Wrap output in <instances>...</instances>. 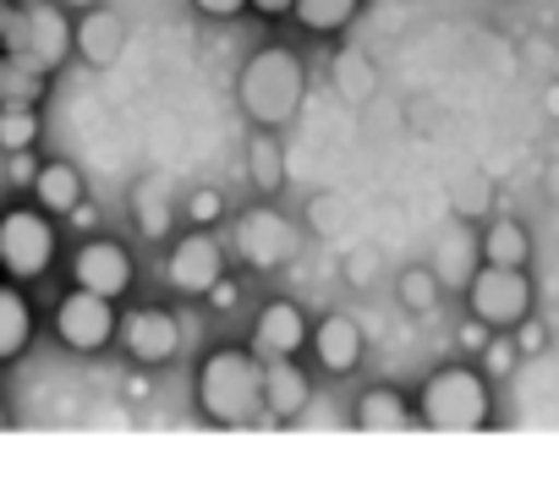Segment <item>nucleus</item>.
Instances as JSON below:
<instances>
[{"label":"nucleus","instance_id":"1","mask_svg":"<svg viewBox=\"0 0 559 493\" xmlns=\"http://www.w3.org/2000/svg\"><path fill=\"white\" fill-rule=\"evenodd\" d=\"M198 411L219 428L263 422V357L258 351H214L198 368Z\"/></svg>","mask_w":559,"mask_h":493},{"label":"nucleus","instance_id":"2","mask_svg":"<svg viewBox=\"0 0 559 493\" xmlns=\"http://www.w3.org/2000/svg\"><path fill=\"white\" fill-rule=\"evenodd\" d=\"M488 384L472 368H439L417 395V422L433 433H477L488 428Z\"/></svg>","mask_w":559,"mask_h":493},{"label":"nucleus","instance_id":"3","mask_svg":"<svg viewBox=\"0 0 559 493\" xmlns=\"http://www.w3.org/2000/svg\"><path fill=\"white\" fill-rule=\"evenodd\" d=\"M302 67L292 61V50H258L241 72V110L252 116V127H280L292 121L302 105Z\"/></svg>","mask_w":559,"mask_h":493},{"label":"nucleus","instance_id":"4","mask_svg":"<svg viewBox=\"0 0 559 493\" xmlns=\"http://www.w3.org/2000/svg\"><path fill=\"white\" fill-rule=\"evenodd\" d=\"M466 308L472 318H483L488 329H515L532 313V280L526 269H504V264H483L466 286Z\"/></svg>","mask_w":559,"mask_h":493},{"label":"nucleus","instance_id":"5","mask_svg":"<svg viewBox=\"0 0 559 493\" xmlns=\"http://www.w3.org/2000/svg\"><path fill=\"white\" fill-rule=\"evenodd\" d=\"M56 264V230L39 208H12L0 219V269L12 280H39Z\"/></svg>","mask_w":559,"mask_h":493},{"label":"nucleus","instance_id":"6","mask_svg":"<svg viewBox=\"0 0 559 493\" xmlns=\"http://www.w3.org/2000/svg\"><path fill=\"white\" fill-rule=\"evenodd\" d=\"M236 246H241V264L269 275V269H286L297 258V225L280 214V208H247L236 219Z\"/></svg>","mask_w":559,"mask_h":493},{"label":"nucleus","instance_id":"7","mask_svg":"<svg viewBox=\"0 0 559 493\" xmlns=\"http://www.w3.org/2000/svg\"><path fill=\"white\" fill-rule=\"evenodd\" d=\"M56 335H61V346H72V351H105L110 335H121V324H116V302L99 297V291H83V286H78V291L56 308Z\"/></svg>","mask_w":559,"mask_h":493},{"label":"nucleus","instance_id":"8","mask_svg":"<svg viewBox=\"0 0 559 493\" xmlns=\"http://www.w3.org/2000/svg\"><path fill=\"white\" fill-rule=\"evenodd\" d=\"M132 253L121 241H110V236H94V241H83L78 246V258H72V280L83 286V291H99V297H127L132 291Z\"/></svg>","mask_w":559,"mask_h":493},{"label":"nucleus","instance_id":"9","mask_svg":"<svg viewBox=\"0 0 559 493\" xmlns=\"http://www.w3.org/2000/svg\"><path fill=\"white\" fill-rule=\"evenodd\" d=\"M165 275H170V286H176L181 297H209V291H214V280L225 275V253H219V241H214L209 230L181 236V241L170 246Z\"/></svg>","mask_w":559,"mask_h":493},{"label":"nucleus","instance_id":"10","mask_svg":"<svg viewBox=\"0 0 559 493\" xmlns=\"http://www.w3.org/2000/svg\"><path fill=\"white\" fill-rule=\"evenodd\" d=\"M308 400H313V389H308V373L297 368V357H269L263 362V422L269 428L302 417Z\"/></svg>","mask_w":559,"mask_h":493},{"label":"nucleus","instance_id":"11","mask_svg":"<svg viewBox=\"0 0 559 493\" xmlns=\"http://www.w3.org/2000/svg\"><path fill=\"white\" fill-rule=\"evenodd\" d=\"M121 340H127V351L138 357V362H170L176 351H181V324L165 313V308H138V313H127V324H121Z\"/></svg>","mask_w":559,"mask_h":493},{"label":"nucleus","instance_id":"12","mask_svg":"<svg viewBox=\"0 0 559 493\" xmlns=\"http://www.w3.org/2000/svg\"><path fill=\"white\" fill-rule=\"evenodd\" d=\"M302 340H313V335H308V318H302L297 302H269V308L258 313L252 351H258L263 362H269V357H297Z\"/></svg>","mask_w":559,"mask_h":493},{"label":"nucleus","instance_id":"13","mask_svg":"<svg viewBox=\"0 0 559 493\" xmlns=\"http://www.w3.org/2000/svg\"><path fill=\"white\" fill-rule=\"evenodd\" d=\"M23 17H28V50L56 72L72 50H78V28L61 17V7H56V0H28V7H23Z\"/></svg>","mask_w":559,"mask_h":493},{"label":"nucleus","instance_id":"14","mask_svg":"<svg viewBox=\"0 0 559 493\" xmlns=\"http://www.w3.org/2000/svg\"><path fill=\"white\" fill-rule=\"evenodd\" d=\"M50 88V67L34 50H0V105H39Z\"/></svg>","mask_w":559,"mask_h":493},{"label":"nucleus","instance_id":"15","mask_svg":"<svg viewBox=\"0 0 559 493\" xmlns=\"http://www.w3.org/2000/svg\"><path fill=\"white\" fill-rule=\"evenodd\" d=\"M313 351L330 373H352L362 362V324L346 318V313H330L319 329H313Z\"/></svg>","mask_w":559,"mask_h":493},{"label":"nucleus","instance_id":"16","mask_svg":"<svg viewBox=\"0 0 559 493\" xmlns=\"http://www.w3.org/2000/svg\"><path fill=\"white\" fill-rule=\"evenodd\" d=\"M121 45H127L121 17H116V12L88 7V12H83V23H78V50H83V61H88V67H116Z\"/></svg>","mask_w":559,"mask_h":493},{"label":"nucleus","instance_id":"17","mask_svg":"<svg viewBox=\"0 0 559 493\" xmlns=\"http://www.w3.org/2000/svg\"><path fill=\"white\" fill-rule=\"evenodd\" d=\"M34 197L45 214H72L83 203V176L67 165V159H50L39 176H34Z\"/></svg>","mask_w":559,"mask_h":493},{"label":"nucleus","instance_id":"18","mask_svg":"<svg viewBox=\"0 0 559 493\" xmlns=\"http://www.w3.org/2000/svg\"><path fill=\"white\" fill-rule=\"evenodd\" d=\"M477 253H483V246H472V230H466V219H455V225L444 230V246H439V269H433V275H439L444 286H461V291H466V286H472V275H477V264H472Z\"/></svg>","mask_w":559,"mask_h":493},{"label":"nucleus","instance_id":"19","mask_svg":"<svg viewBox=\"0 0 559 493\" xmlns=\"http://www.w3.org/2000/svg\"><path fill=\"white\" fill-rule=\"evenodd\" d=\"M352 417H357L362 433H401V428H412V406L395 389H368Z\"/></svg>","mask_w":559,"mask_h":493},{"label":"nucleus","instance_id":"20","mask_svg":"<svg viewBox=\"0 0 559 493\" xmlns=\"http://www.w3.org/2000/svg\"><path fill=\"white\" fill-rule=\"evenodd\" d=\"M526 258H532V236H526V225H515V219H493V225L483 230V264L526 269Z\"/></svg>","mask_w":559,"mask_h":493},{"label":"nucleus","instance_id":"21","mask_svg":"<svg viewBox=\"0 0 559 493\" xmlns=\"http://www.w3.org/2000/svg\"><path fill=\"white\" fill-rule=\"evenodd\" d=\"M28 340H34V313H28L23 291L0 286V362L23 357V351H28Z\"/></svg>","mask_w":559,"mask_h":493},{"label":"nucleus","instance_id":"22","mask_svg":"<svg viewBox=\"0 0 559 493\" xmlns=\"http://www.w3.org/2000/svg\"><path fill=\"white\" fill-rule=\"evenodd\" d=\"M247 176H252V187L263 197H274L280 187H286V154H280V143H274L269 127L252 132V143H247Z\"/></svg>","mask_w":559,"mask_h":493},{"label":"nucleus","instance_id":"23","mask_svg":"<svg viewBox=\"0 0 559 493\" xmlns=\"http://www.w3.org/2000/svg\"><path fill=\"white\" fill-rule=\"evenodd\" d=\"M357 7L362 0H297V23L308 28V34H335V28H346L352 17H357Z\"/></svg>","mask_w":559,"mask_h":493},{"label":"nucleus","instance_id":"24","mask_svg":"<svg viewBox=\"0 0 559 493\" xmlns=\"http://www.w3.org/2000/svg\"><path fill=\"white\" fill-rule=\"evenodd\" d=\"M39 143V105H0V148L23 154Z\"/></svg>","mask_w":559,"mask_h":493},{"label":"nucleus","instance_id":"25","mask_svg":"<svg viewBox=\"0 0 559 493\" xmlns=\"http://www.w3.org/2000/svg\"><path fill=\"white\" fill-rule=\"evenodd\" d=\"M439 275L433 269H406L401 280H395V291H401V308L406 313H433V302H439Z\"/></svg>","mask_w":559,"mask_h":493},{"label":"nucleus","instance_id":"26","mask_svg":"<svg viewBox=\"0 0 559 493\" xmlns=\"http://www.w3.org/2000/svg\"><path fill=\"white\" fill-rule=\"evenodd\" d=\"M335 88L352 94V99H368V94H373V72H368V61H362V56H341V61H335Z\"/></svg>","mask_w":559,"mask_h":493},{"label":"nucleus","instance_id":"27","mask_svg":"<svg viewBox=\"0 0 559 493\" xmlns=\"http://www.w3.org/2000/svg\"><path fill=\"white\" fill-rule=\"evenodd\" d=\"M138 225L148 236H165V203H159V181H143L138 187Z\"/></svg>","mask_w":559,"mask_h":493},{"label":"nucleus","instance_id":"28","mask_svg":"<svg viewBox=\"0 0 559 493\" xmlns=\"http://www.w3.org/2000/svg\"><path fill=\"white\" fill-rule=\"evenodd\" d=\"M483 208H488V181H477V187L461 181V187H455V214L472 219V214H483Z\"/></svg>","mask_w":559,"mask_h":493},{"label":"nucleus","instance_id":"29","mask_svg":"<svg viewBox=\"0 0 559 493\" xmlns=\"http://www.w3.org/2000/svg\"><path fill=\"white\" fill-rule=\"evenodd\" d=\"M515 329H521V335H510V340H515V351H521V357H537V351L548 346V329H543V324H537L532 313H526V318H521Z\"/></svg>","mask_w":559,"mask_h":493},{"label":"nucleus","instance_id":"30","mask_svg":"<svg viewBox=\"0 0 559 493\" xmlns=\"http://www.w3.org/2000/svg\"><path fill=\"white\" fill-rule=\"evenodd\" d=\"M187 208H192V219H198V225H209V219H219V214H225V197L203 187V192H192V203H187Z\"/></svg>","mask_w":559,"mask_h":493},{"label":"nucleus","instance_id":"31","mask_svg":"<svg viewBox=\"0 0 559 493\" xmlns=\"http://www.w3.org/2000/svg\"><path fill=\"white\" fill-rule=\"evenodd\" d=\"M7 176H12L17 187H34V176H39V170H34V159H28V148H23V154H12V165H7Z\"/></svg>","mask_w":559,"mask_h":493},{"label":"nucleus","instance_id":"32","mask_svg":"<svg viewBox=\"0 0 559 493\" xmlns=\"http://www.w3.org/2000/svg\"><path fill=\"white\" fill-rule=\"evenodd\" d=\"M192 7H198L203 17H236V12L247 7V0H192Z\"/></svg>","mask_w":559,"mask_h":493},{"label":"nucleus","instance_id":"33","mask_svg":"<svg viewBox=\"0 0 559 493\" xmlns=\"http://www.w3.org/2000/svg\"><path fill=\"white\" fill-rule=\"evenodd\" d=\"M209 302H214L219 313H230V308H236V280H225V275H219V280H214V291H209Z\"/></svg>","mask_w":559,"mask_h":493},{"label":"nucleus","instance_id":"34","mask_svg":"<svg viewBox=\"0 0 559 493\" xmlns=\"http://www.w3.org/2000/svg\"><path fill=\"white\" fill-rule=\"evenodd\" d=\"M461 346H466V351H483V346H488V324H483V318H472V324L461 329Z\"/></svg>","mask_w":559,"mask_h":493},{"label":"nucleus","instance_id":"35","mask_svg":"<svg viewBox=\"0 0 559 493\" xmlns=\"http://www.w3.org/2000/svg\"><path fill=\"white\" fill-rule=\"evenodd\" d=\"M247 7H252V12H263V17H280V12H292L297 0H247Z\"/></svg>","mask_w":559,"mask_h":493},{"label":"nucleus","instance_id":"36","mask_svg":"<svg viewBox=\"0 0 559 493\" xmlns=\"http://www.w3.org/2000/svg\"><path fill=\"white\" fill-rule=\"evenodd\" d=\"M510 362H515V346H493V351H488V368H493V373H504Z\"/></svg>","mask_w":559,"mask_h":493},{"label":"nucleus","instance_id":"37","mask_svg":"<svg viewBox=\"0 0 559 493\" xmlns=\"http://www.w3.org/2000/svg\"><path fill=\"white\" fill-rule=\"evenodd\" d=\"M12 23H17V7H12V0H0V45H7Z\"/></svg>","mask_w":559,"mask_h":493},{"label":"nucleus","instance_id":"38","mask_svg":"<svg viewBox=\"0 0 559 493\" xmlns=\"http://www.w3.org/2000/svg\"><path fill=\"white\" fill-rule=\"evenodd\" d=\"M548 192H554V197H559V165H554V170H548Z\"/></svg>","mask_w":559,"mask_h":493},{"label":"nucleus","instance_id":"39","mask_svg":"<svg viewBox=\"0 0 559 493\" xmlns=\"http://www.w3.org/2000/svg\"><path fill=\"white\" fill-rule=\"evenodd\" d=\"M548 110H554V116H559V83H554V88H548Z\"/></svg>","mask_w":559,"mask_h":493},{"label":"nucleus","instance_id":"40","mask_svg":"<svg viewBox=\"0 0 559 493\" xmlns=\"http://www.w3.org/2000/svg\"><path fill=\"white\" fill-rule=\"evenodd\" d=\"M72 7H83V12H88V7H99V0H72Z\"/></svg>","mask_w":559,"mask_h":493}]
</instances>
